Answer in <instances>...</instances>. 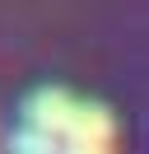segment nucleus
<instances>
[{"mask_svg":"<svg viewBox=\"0 0 149 154\" xmlns=\"http://www.w3.org/2000/svg\"><path fill=\"white\" fill-rule=\"evenodd\" d=\"M28 126L47 131L56 140V149H74V154H102L117 145V122L107 107L84 103V98L65 94V89H37L23 103Z\"/></svg>","mask_w":149,"mask_h":154,"instance_id":"nucleus-1","label":"nucleus"},{"mask_svg":"<svg viewBox=\"0 0 149 154\" xmlns=\"http://www.w3.org/2000/svg\"><path fill=\"white\" fill-rule=\"evenodd\" d=\"M14 149H19V154H28V149H33V154H51L56 140H51L47 131H37V126H23V131L14 135Z\"/></svg>","mask_w":149,"mask_h":154,"instance_id":"nucleus-2","label":"nucleus"}]
</instances>
